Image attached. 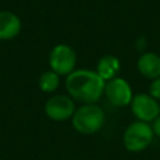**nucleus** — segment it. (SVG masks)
I'll list each match as a JSON object with an SVG mask.
<instances>
[{"label": "nucleus", "instance_id": "7ed1b4c3", "mask_svg": "<svg viewBox=\"0 0 160 160\" xmlns=\"http://www.w3.org/2000/svg\"><path fill=\"white\" fill-rule=\"evenodd\" d=\"M154 136L155 135L150 124L136 120L125 129L122 135V144L128 151L139 152L145 150L152 142Z\"/></svg>", "mask_w": 160, "mask_h": 160}, {"label": "nucleus", "instance_id": "f257e3e1", "mask_svg": "<svg viewBox=\"0 0 160 160\" xmlns=\"http://www.w3.org/2000/svg\"><path fill=\"white\" fill-rule=\"evenodd\" d=\"M105 84L94 70L79 69L66 76L65 88L72 100L84 104H96L104 94Z\"/></svg>", "mask_w": 160, "mask_h": 160}, {"label": "nucleus", "instance_id": "9b49d317", "mask_svg": "<svg viewBox=\"0 0 160 160\" xmlns=\"http://www.w3.org/2000/svg\"><path fill=\"white\" fill-rule=\"evenodd\" d=\"M60 85V75L52 70L45 71L39 79V88L44 92H54Z\"/></svg>", "mask_w": 160, "mask_h": 160}, {"label": "nucleus", "instance_id": "423d86ee", "mask_svg": "<svg viewBox=\"0 0 160 160\" xmlns=\"http://www.w3.org/2000/svg\"><path fill=\"white\" fill-rule=\"evenodd\" d=\"M104 94L106 95V99L110 101V104L118 108H124L130 105L134 98L130 84L120 76L106 81Z\"/></svg>", "mask_w": 160, "mask_h": 160}, {"label": "nucleus", "instance_id": "6e6552de", "mask_svg": "<svg viewBox=\"0 0 160 160\" xmlns=\"http://www.w3.org/2000/svg\"><path fill=\"white\" fill-rule=\"evenodd\" d=\"M136 69L146 79L154 80L160 78V55L152 51L141 54L136 61Z\"/></svg>", "mask_w": 160, "mask_h": 160}, {"label": "nucleus", "instance_id": "9d476101", "mask_svg": "<svg viewBox=\"0 0 160 160\" xmlns=\"http://www.w3.org/2000/svg\"><path fill=\"white\" fill-rule=\"evenodd\" d=\"M120 69H121L120 60L115 55L106 54L102 58H100V60L98 61L95 71L100 75V78L104 81H109L111 79L118 78V75L120 72Z\"/></svg>", "mask_w": 160, "mask_h": 160}, {"label": "nucleus", "instance_id": "f03ea898", "mask_svg": "<svg viewBox=\"0 0 160 160\" xmlns=\"http://www.w3.org/2000/svg\"><path fill=\"white\" fill-rule=\"evenodd\" d=\"M105 122V112L96 104H84L75 110L71 124L72 128L82 135H92L98 132Z\"/></svg>", "mask_w": 160, "mask_h": 160}, {"label": "nucleus", "instance_id": "f8f14e48", "mask_svg": "<svg viewBox=\"0 0 160 160\" xmlns=\"http://www.w3.org/2000/svg\"><path fill=\"white\" fill-rule=\"evenodd\" d=\"M149 94L155 99L160 100V78L154 79L149 86Z\"/></svg>", "mask_w": 160, "mask_h": 160}, {"label": "nucleus", "instance_id": "ddd939ff", "mask_svg": "<svg viewBox=\"0 0 160 160\" xmlns=\"http://www.w3.org/2000/svg\"><path fill=\"white\" fill-rule=\"evenodd\" d=\"M151 129H152L154 135L160 138V115L152 121V124H151Z\"/></svg>", "mask_w": 160, "mask_h": 160}, {"label": "nucleus", "instance_id": "1a4fd4ad", "mask_svg": "<svg viewBox=\"0 0 160 160\" xmlns=\"http://www.w3.org/2000/svg\"><path fill=\"white\" fill-rule=\"evenodd\" d=\"M21 20L11 11H0V40H10L19 35Z\"/></svg>", "mask_w": 160, "mask_h": 160}, {"label": "nucleus", "instance_id": "39448f33", "mask_svg": "<svg viewBox=\"0 0 160 160\" xmlns=\"http://www.w3.org/2000/svg\"><path fill=\"white\" fill-rule=\"evenodd\" d=\"M131 112L139 121L152 122L160 115V106L158 100H155L150 94L140 92L134 95L130 102Z\"/></svg>", "mask_w": 160, "mask_h": 160}, {"label": "nucleus", "instance_id": "0eeeda50", "mask_svg": "<svg viewBox=\"0 0 160 160\" xmlns=\"http://www.w3.org/2000/svg\"><path fill=\"white\" fill-rule=\"evenodd\" d=\"M75 101L69 95H54L45 104V114L54 121H65L71 119L75 112Z\"/></svg>", "mask_w": 160, "mask_h": 160}, {"label": "nucleus", "instance_id": "20e7f679", "mask_svg": "<svg viewBox=\"0 0 160 160\" xmlns=\"http://www.w3.org/2000/svg\"><path fill=\"white\" fill-rule=\"evenodd\" d=\"M76 52L75 50L66 44L55 45L49 54V65L50 70L58 75H69L75 70L76 65Z\"/></svg>", "mask_w": 160, "mask_h": 160}]
</instances>
